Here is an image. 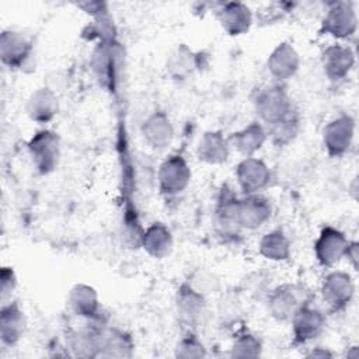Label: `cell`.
Wrapping results in <instances>:
<instances>
[{"mask_svg":"<svg viewBox=\"0 0 359 359\" xmlns=\"http://www.w3.org/2000/svg\"><path fill=\"white\" fill-rule=\"evenodd\" d=\"M90 67L105 93H119L126 74V50L122 42L116 38L95 43L90 56Z\"/></svg>","mask_w":359,"mask_h":359,"instance_id":"obj_1","label":"cell"},{"mask_svg":"<svg viewBox=\"0 0 359 359\" xmlns=\"http://www.w3.org/2000/svg\"><path fill=\"white\" fill-rule=\"evenodd\" d=\"M27 153L38 175L52 174L62 157V143L57 132L49 128L38 129L27 142Z\"/></svg>","mask_w":359,"mask_h":359,"instance_id":"obj_2","label":"cell"},{"mask_svg":"<svg viewBox=\"0 0 359 359\" xmlns=\"http://www.w3.org/2000/svg\"><path fill=\"white\" fill-rule=\"evenodd\" d=\"M313 302L310 290L300 283H282L266 297L268 314L278 323H290L300 307Z\"/></svg>","mask_w":359,"mask_h":359,"instance_id":"obj_3","label":"cell"},{"mask_svg":"<svg viewBox=\"0 0 359 359\" xmlns=\"http://www.w3.org/2000/svg\"><path fill=\"white\" fill-rule=\"evenodd\" d=\"M252 107L258 121L265 126L283 118L294 108L286 84L273 81L259 87L255 91Z\"/></svg>","mask_w":359,"mask_h":359,"instance_id":"obj_4","label":"cell"},{"mask_svg":"<svg viewBox=\"0 0 359 359\" xmlns=\"http://www.w3.org/2000/svg\"><path fill=\"white\" fill-rule=\"evenodd\" d=\"M358 24V13L352 1H330L320 22V32L335 41H349L356 35Z\"/></svg>","mask_w":359,"mask_h":359,"instance_id":"obj_5","label":"cell"},{"mask_svg":"<svg viewBox=\"0 0 359 359\" xmlns=\"http://www.w3.org/2000/svg\"><path fill=\"white\" fill-rule=\"evenodd\" d=\"M213 224L217 234L227 241L241 236L240 195L230 184H223L217 192L213 208Z\"/></svg>","mask_w":359,"mask_h":359,"instance_id":"obj_6","label":"cell"},{"mask_svg":"<svg viewBox=\"0 0 359 359\" xmlns=\"http://www.w3.org/2000/svg\"><path fill=\"white\" fill-rule=\"evenodd\" d=\"M192 180V170L180 153L168 154L158 165L157 185L160 195L170 201L184 194Z\"/></svg>","mask_w":359,"mask_h":359,"instance_id":"obj_7","label":"cell"},{"mask_svg":"<svg viewBox=\"0 0 359 359\" xmlns=\"http://www.w3.org/2000/svg\"><path fill=\"white\" fill-rule=\"evenodd\" d=\"M34 41L24 31L7 28L0 34V62L10 72H24L32 65Z\"/></svg>","mask_w":359,"mask_h":359,"instance_id":"obj_8","label":"cell"},{"mask_svg":"<svg viewBox=\"0 0 359 359\" xmlns=\"http://www.w3.org/2000/svg\"><path fill=\"white\" fill-rule=\"evenodd\" d=\"M109 325L108 316L84 320L80 328L72 330L66 337V348L73 358H100L101 341L105 328Z\"/></svg>","mask_w":359,"mask_h":359,"instance_id":"obj_9","label":"cell"},{"mask_svg":"<svg viewBox=\"0 0 359 359\" xmlns=\"http://www.w3.org/2000/svg\"><path fill=\"white\" fill-rule=\"evenodd\" d=\"M356 119L351 114H339L330 119L321 133V143L324 151L331 158H341L346 156L355 142Z\"/></svg>","mask_w":359,"mask_h":359,"instance_id":"obj_10","label":"cell"},{"mask_svg":"<svg viewBox=\"0 0 359 359\" xmlns=\"http://www.w3.org/2000/svg\"><path fill=\"white\" fill-rule=\"evenodd\" d=\"M355 282L349 272L334 269L325 273L320 285V294L331 313L345 311L355 297Z\"/></svg>","mask_w":359,"mask_h":359,"instance_id":"obj_11","label":"cell"},{"mask_svg":"<svg viewBox=\"0 0 359 359\" xmlns=\"http://www.w3.org/2000/svg\"><path fill=\"white\" fill-rule=\"evenodd\" d=\"M174 306L177 317L185 327V331H195L206 314L208 299L206 294L194 287L188 280H184L175 290Z\"/></svg>","mask_w":359,"mask_h":359,"instance_id":"obj_12","label":"cell"},{"mask_svg":"<svg viewBox=\"0 0 359 359\" xmlns=\"http://www.w3.org/2000/svg\"><path fill=\"white\" fill-rule=\"evenodd\" d=\"M234 178L240 195L261 194L272 185L273 172L262 158L243 157L234 168Z\"/></svg>","mask_w":359,"mask_h":359,"instance_id":"obj_13","label":"cell"},{"mask_svg":"<svg viewBox=\"0 0 359 359\" xmlns=\"http://www.w3.org/2000/svg\"><path fill=\"white\" fill-rule=\"evenodd\" d=\"M293 346H304L320 338L327 327L325 313L311 303L304 304L290 320Z\"/></svg>","mask_w":359,"mask_h":359,"instance_id":"obj_14","label":"cell"},{"mask_svg":"<svg viewBox=\"0 0 359 359\" xmlns=\"http://www.w3.org/2000/svg\"><path fill=\"white\" fill-rule=\"evenodd\" d=\"M349 241L342 230L331 224H324L313 245L317 264L323 268H334L345 259Z\"/></svg>","mask_w":359,"mask_h":359,"instance_id":"obj_15","label":"cell"},{"mask_svg":"<svg viewBox=\"0 0 359 359\" xmlns=\"http://www.w3.org/2000/svg\"><path fill=\"white\" fill-rule=\"evenodd\" d=\"M356 63L355 50L342 42L325 46L321 52V69L328 81L338 84L345 81Z\"/></svg>","mask_w":359,"mask_h":359,"instance_id":"obj_16","label":"cell"},{"mask_svg":"<svg viewBox=\"0 0 359 359\" xmlns=\"http://www.w3.org/2000/svg\"><path fill=\"white\" fill-rule=\"evenodd\" d=\"M300 55L289 41L279 42L268 55L265 67L273 83L286 84L300 69Z\"/></svg>","mask_w":359,"mask_h":359,"instance_id":"obj_17","label":"cell"},{"mask_svg":"<svg viewBox=\"0 0 359 359\" xmlns=\"http://www.w3.org/2000/svg\"><path fill=\"white\" fill-rule=\"evenodd\" d=\"M205 59L206 55L203 52L194 50L187 43H178L167 56L165 72L171 80L185 81L202 70V67L208 66Z\"/></svg>","mask_w":359,"mask_h":359,"instance_id":"obj_18","label":"cell"},{"mask_svg":"<svg viewBox=\"0 0 359 359\" xmlns=\"http://www.w3.org/2000/svg\"><path fill=\"white\" fill-rule=\"evenodd\" d=\"M140 135L150 149L161 151L171 146L175 136V129L170 115L165 111L156 109L142 122Z\"/></svg>","mask_w":359,"mask_h":359,"instance_id":"obj_19","label":"cell"},{"mask_svg":"<svg viewBox=\"0 0 359 359\" xmlns=\"http://www.w3.org/2000/svg\"><path fill=\"white\" fill-rule=\"evenodd\" d=\"M27 331V316L18 300H7L0 307V342L6 348L20 344Z\"/></svg>","mask_w":359,"mask_h":359,"instance_id":"obj_20","label":"cell"},{"mask_svg":"<svg viewBox=\"0 0 359 359\" xmlns=\"http://www.w3.org/2000/svg\"><path fill=\"white\" fill-rule=\"evenodd\" d=\"M273 215L271 199L261 194L240 195V226L243 230H258L266 224Z\"/></svg>","mask_w":359,"mask_h":359,"instance_id":"obj_21","label":"cell"},{"mask_svg":"<svg viewBox=\"0 0 359 359\" xmlns=\"http://www.w3.org/2000/svg\"><path fill=\"white\" fill-rule=\"evenodd\" d=\"M60 104L57 94L46 86L35 88L25 101V114L36 125L50 123L59 114Z\"/></svg>","mask_w":359,"mask_h":359,"instance_id":"obj_22","label":"cell"},{"mask_svg":"<svg viewBox=\"0 0 359 359\" xmlns=\"http://www.w3.org/2000/svg\"><path fill=\"white\" fill-rule=\"evenodd\" d=\"M216 17L222 29L229 36H241L247 34L254 22V13L251 7L241 1L220 3Z\"/></svg>","mask_w":359,"mask_h":359,"instance_id":"obj_23","label":"cell"},{"mask_svg":"<svg viewBox=\"0 0 359 359\" xmlns=\"http://www.w3.org/2000/svg\"><path fill=\"white\" fill-rule=\"evenodd\" d=\"M67 304L70 311L83 321L107 316L102 310L97 289L83 282L72 286L67 294Z\"/></svg>","mask_w":359,"mask_h":359,"instance_id":"obj_24","label":"cell"},{"mask_svg":"<svg viewBox=\"0 0 359 359\" xmlns=\"http://www.w3.org/2000/svg\"><path fill=\"white\" fill-rule=\"evenodd\" d=\"M231 147L227 136L220 129H212L202 133L196 143V157L208 165H223L229 161Z\"/></svg>","mask_w":359,"mask_h":359,"instance_id":"obj_25","label":"cell"},{"mask_svg":"<svg viewBox=\"0 0 359 359\" xmlns=\"http://www.w3.org/2000/svg\"><path fill=\"white\" fill-rule=\"evenodd\" d=\"M227 139L231 150H236L243 157H254L268 142V132L266 126L255 119L230 133Z\"/></svg>","mask_w":359,"mask_h":359,"instance_id":"obj_26","label":"cell"},{"mask_svg":"<svg viewBox=\"0 0 359 359\" xmlns=\"http://www.w3.org/2000/svg\"><path fill=\"white\" fill-rule=\"evenodd\" d=\"M140 248L153 259L167 258L174 248V236L171 229L160 222H151L142 234Z\"/></svg>","mask_w":359,"mask_h":359,"instance_id":"obj_27","label":"cell"},{"mask_svg":"<svg viewBox=\"0 0 359 359\" xmlns=\"http://www.w3.org/2000/svg\"><path fill=\"white\" fill-rule=\"evenodd\" d=\"M133 335L121 327L108 325L102 334L100 358H132L135 353Z\"/></svg>","mask_w":359,"mask_h":359,"instance_id":"obj_28","label":"cell"},{"mask_svg":"<svg viewBox=\"0 0 359 359\" xmlns=\"http://www.w3.org/2000/svg\"><path fill=\"white\" fill-rule=\"evenodd\" d=\"M302 126H303L302 115L297 111V108L294 107L283 118H280L276 122L266 126L268 140L272 143V146H275L278 149L287 147L297 139V136L300 135Z\"/></svg>","mask_w":359,"mask_h":359,"instance_id":"obj_29","label":"cell"},{"mask_svg":"<svg viewBox=\"0 0 359 359\" xmlns=\"http://www.w3.org/2000/svg\"><path fill=\"white\" fill-rule=\"evenodd\" d=\"M258 252L262 258L272 262L289 261L292 255L290 238L283 229H272L261 236L258 241Z\"/></svg>","mask_w":359,"mask_h":359,"instance_id":"obj_30","label":"cell"},{"mask_svg":"<svg viewBox=\"0 0 359 359\" xmlns=\"http://www.w3.org/2000/svg\"><path fill=\"white\" fill-rule=\"evenodd\" d=\"M83 38L87 41H95V43L116 39L118 29L109 11L93 17L91 22H88L83 29Z\"/></svg>","mask_w":359,"mask_h":359,"instance_id":"obj_31","label":"cell"},{"mask_svg":"<svg viewBox=\"0 0 359 359\" xmlns=\"http://www.w3.org/2000/svg\"><path fill=\"white\" fill-rule=\"evenodd\" d=\"M264 351V344L259 335L244 331L238 334L230 346L231 358H259Z\"/></svg>","mask_w":359,"mask_h":359,"instance_id":"obj_32","label":"cell"},{"mask_svg":"<svg viewBox=\"0 0 359 359\" xmlns=\"http://www.w3.org/2000/svg\"><path fill=\"white\" fill-rule=\"evenodd\" d=\"M174 356L180 359H196L208 356V349L195 331L187 330L174 348Z\"/></svg>","mask_w":359,"mask_h":359,"instance_id":"obj_33","label":"cell"},{"mask_svg":"<svg viewBox=\"0 0 359 359\" xmlns=\"http://www.w3.org/2000/svg\"><path fill=\"white\" fill-rule=\"evenodd\" d=\"M18 279L14 268L11 266H1L0 269V299L1 303L11 299V294L17 289Z\"/></svg>","mask_w":359,"mask_h":359,"instance_id":"obj_34","label":"cell"},{"mask_svg":"<svg viewBox=\"0 0 359 359\" xmlns=\"http://www.w3.org/2000/svg\"><path fill=\"white\" fill-rule=\"evenodd\" d=\"M345 259L349 262V265L352 266L353 271H358V264H359V243L356 240H351L346 254H345Z\"/></svg>","mask_w":359,"mask_h":359,"instance_id":"obj_35","label":"cell"},{"mask_svg":"<svg viewBox=\"0 0 359 359\" xmlns=\"http://www.w3.org/2000/svg\"><path fill=\"white\" fill-rule=\"evenodd\" d=\"M304 356L309 358V359H317V358H320V359H328V358H334L335 353H334L330 348H327V346L316 345V346L309 348V349L306 351Z\"/></svg>","mask_w":359,"mask_h":359,"instance_id":"obj_36","label":"cell"}]
</instances>
